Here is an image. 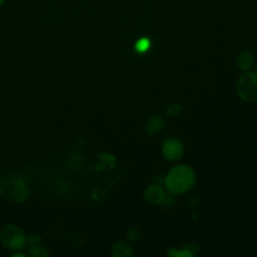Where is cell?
Returning a JSON list of instances; mask_svg holds the SVG:
<instances>
[{
	"label": "cell",
	"mask_w": 257,
	"mask_h": 257,
	"mask_svg": "<svg viewBox=\"0 0 257 257\" xmlns=\"http://www.w3.org/2000/svg\"><path fill=\"white\" fill-rule=\"evenodd\" d=\"M163 154H164V157L170 162L177 161L184 154L183 145L182 143H180L175 139H169L164 144Z\"/></svg>",
	"instance_id": "277c9868"
},
{
	"label": "cell",
	"mask_w": 257,
	"mask_h": 257,
	"mask_svg": "<svg viewBox=\"0 0 257 257\" xmlns=\"http://www.w3.org/2000/svg\"><path fill=\"white\" fill-rule=\"evenodd\" d=\"M0 241L8 249L21 250L27 244V237L16 225H5L0 232Z\"/></svg>",
	"instance_id": "7a4b0ae2"
},
{
	"label": "cell",
	"mask_w": 257,
	"mask_h": 257,
	"mask_svg": "<svg viewBox=\"0 0 257 257\" xmlns=\"http://www.w3.org/2000/svg\"><path fill=\"white\" fill-rule=\"evenodd\" d=\"M253 62H254V56L249 51L240 52L236 60L237 66L242 70H246L250 68L253 65Z\"/></svg>",
	"instance_id": "8992f818"
},
{
	"label": "cell",
	"mask_w": 257,
	"mask_h": 257,
	"mask_svg": "<svg viewBox=\"0 0 257 257\" xmlns=\"http://www.w3.org/2000/svg\"><path fill=\"white\" fill-rule=\"evenodd\" d=\"M112 254H113V256H118V257L119 256H131L132 250L128 243H126L124 241H120L114 245Z\"/></svg>",
	"instance_id": "52a82bcc"
},
{
	"label": "cell",
	"mask_w": 257,
	"mask_h": 257,
	"mask_svg": "<svg viewBox=\"0 0 257 257\" xmlns=\"http://www.w3.org/2000/svg\"><path fill=\"white\" fill-rule=\"evenodd\" d=\"M180 113H181V107L179 105H177V104L171 105L168 108V110H167V115L169 117H173L174 118V117L178 116Z\"/></svg>",
	"instance_id": "8fae6325"
},
{
	"label": "cell",
	"mask_w": 257,
	"mask_h": 257,
	"mask_svg": "<svg viewBox=\"0 0 257 257\" xmlns=\"http://www.w3.org/2000/svg\"><path fill=\"white\" fill-rule=\"evenodd\" d=\"M236 91L243 101L247 103L257 102V73H244L236 83Z\"/></svg>",
	"instance_id": "3957f363"
},
{
	"label": "cell",
	"mask_w": 257,
	"mask_h": 257,
	"mask_svg": "<svg viewBox=\"0 0 257 257\" xmlns=\"http://www.w3.org/2000/svg\"><path fill=\"white\" fill-rule=\"evenodd\" d=\"M29 254L34 256H46L48 255V252H46V250L43 247L32 245V247L29 249Z\"/></svg>",
	"instance_id": "30bf717a"
},
{
	"label": "cell",
	"mask_w": 257,
	"mask_h": 257,
	"mask_svg": "<svg viewBox=\"0 0 257 257\" xmlns=\"http://www.w3.org/2000/svg\"><path fill=\"white\" fill-rule=\"evenodd\" d=\"M256 69H257V66H256Z\"/></svg>",
	"instance_id": "9a60e30c"
},
{
	"label": "cell",
	"mask_w": 257,
	"mask_h": 257,
	"mask_svg": "<svg viewBox=\"0 0 257 257\" xmlns=\"http://www.w3.org/2000/svg\"><path fill=\"white\" fill-rule=\"evenodd\" d=\"M195 182V172L192 168L185 165H179L171 169L165 179L167 189L175 195L186 193L192 189Z\"/></svg>",
	"instance_id": "6da1fadb"
},
{
	"label": "cell",
	"mask_w": 257,
	"mask_h": 257,
	"mask_svg": "<svg viewBox=\"0 0 257 257\" xmlns=\"http://www.w3.org/2000/svg\"><path fill=\"white\" fill-rule=\"evenodd\" d=\"M146 199L150 203L160 204L165 200V192L160 186L153 185L147 189Z\"/></svg>",
	"instance_id": "5b68a950"
},
{
	"label": "cell",
	"mask_w": 257,
	"mask_h": 257,
	"mask_svg": "<svg viewBox=\"0 0 257 257\" xmlns=\"http://www.w3.org/2000/svg\"><path fill=\"white\" fill-rule=\"evenodd\" d=\"M164 125V121L161 117L159 116H155L153 118H151L148 122H147V131L150 134H157L161 131L162 127Z\"/></svg>",
	"instance_id": "ba28073f"
},
{
	"label": "cell",
	"mask_w": 257,
	"mask_h": 257,
	"mask_svg": "<svg viewBox=\"0 0 257 257\" xmlns=\"http://www.w3.org/2000/svg\"><path fill=\"white\" fill-rule=\"evenodd\" d=\"M39 240H40V237L36 234H32L27 237V243L30 245H36Z\"/></svg>",
	"instance_id": "4fadbf2b"
},
{
	"label": "cell",
	"mask_w": 257,
	"mask_h": 257,
	"mask_svg": "<svg viewBox=\"0 0 257 257\" xmlns=\"http://www.w3.org/2000/svg\"><path fill=\"white\" fill-rule=\"evenodd\" d=\"M140 236H141V234H140V231L138 230V228L133 227V228L130 229V231H129V238L131 240L137 241L140 238Z\"/></svg>",
	"instance_id": "7c38bea8"
},
{
	"label": "cell",
	"mask_w": 257,
	"mask_h": 257,
	"mask_svg": "<svg viewBox=\"0 0 257 257\" xmlns=\"http://www.w3.org/2000/svg\"><path fill=\"white\" fill-rule=\"evenodd\" d=\"M5 1H6V0H0V6H2Z\"/></svg>",
	"instance_id": "5bb4252c"
},
{
	"label": "cell",
	"mask_w": 257,
	"mask_h": 257,
	"mask_svg": "<svg viewBox=\"0 0 257 257\" xmlns=\"http://www.w3.org/2000/svg\"><path fill=\"white\" fill-rule=\"evenodd\" d=\"M150 46H151V41L149 38L147 37H143L141 39H139L137 42H136V45H135V48L138 52L140 53H144L146 52L148 49H150Z\"/></svg>",
	"instance_id": "9c48e42d"
}]
</instances>
